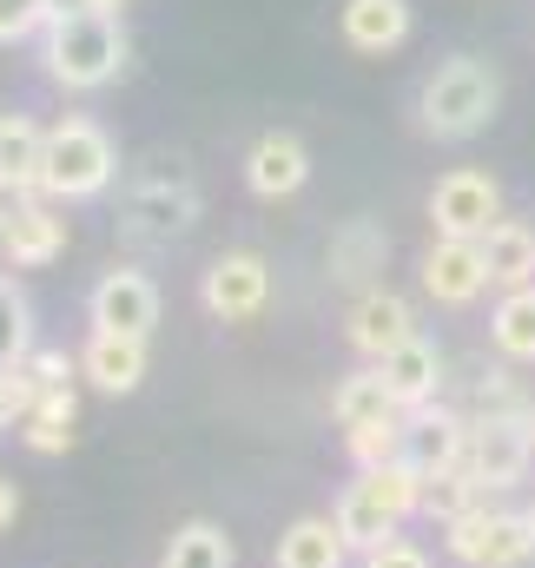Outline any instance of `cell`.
<instances>
[{"label":"cell","mask_w":535,"mask_h":568,"mask_svg":"<svg viewBox=\"0 0 535 568\" xmlns=\"http://www.w3.org/2000/svg\"><path fill=\"white\" fill-rule=\"evenodd\" d=\"M80 7H100V13H120V0H80Z\"/></svg>","instance_id":"d590c367"},{"label":"cell","mask_w":535,"mask_h":568,"mask_svg":"<svg viewBox=\"0 0 535 568\" xmlns=\"http://www.w3.org/2000/svg\"><path fill=\"white\" fill-rule=\"evenodd\" d=\"M53 13H60L53 0H0V47H13V40L40 33V27H47Z\"/></svg>","instance_id":"4dcf8cb0"},{"label":"cell","mask_w":535,"mask_h":568,"mask_svg":"<svg viewBox=\"0 0 535 568\" xmlns=\"http://www.w3.org/2000/svg\"><path fill=\"white\" fill-rule=\"evenodd\" d=\"M443 549L463 568H529L535 562V523L529 509H476L443 529Z\"/></svg>","instance_id":"8992f818"},{"label":"cell","mask_w":535,"mask_h":568,"mask_svg":"<svg viewBox=\"0 0 535 568\" xmlns=\"http://www.w3.org/2000/svg\"><path fill=\"white\" fill-rule=\"evenodd\" d=\"M120 179V152L93 120H60L47 126V165H40V199L73 205V199H100Z\"/></svg>","instance_id":"5b68a950"},{"label":"cell","mask_w":535,"mask_h":568,"mask_svg":"<svg viewBox=\"0 0 535 568\" xmlns=\"http://www.w3.org/2000/svg\"><path fill=\"white\" fill-rule=\"evenodd\" d=\"M403 443H410V417H384V424L344 429V449H351L357 476H364V469H391V463H403Z\"/></svg>","instance_id":"f1b7e54d"},{"label":"cell","mask_w":535,"mask_h":568,"mask_svg":"<svg viewBox=\"0 0 535 568\" xmlns=\"http://www.w3.org/2000/svg\"><path fill=\"white\" fill-rule=\"evenodd\" d=\"M304 179H311V152L291 133H265L245 159V185L259 199H291V192H304Z\"/></svg>","instance_id":"e0dca14e"},{"label":"cell","mask_w":535,"mask_h":568,"mask_svg":"<svg viewBox=\"0 0 535 568\" xmlns=\"http://www.w3.org/2000/svg\"><path fill=\"white\" fill-rule=\"evenodd\" d=\"M331 417H337V429H364V424H384V417H403V410L391 397V384H384V371L371 364V371H351L331 390Z\"/></svg>","instance_id":"cb8c5ba5"},{"label":"cell","mask_w":535,"mask_h":568,"mask_svg":"<svg viewBox=\"0 0 535 568\" xmlns=\"http://www.w3.org/2000/svg\"><path fill=\"white\" fill-rule=\"evenodd\" d=\"M529 523H535V509H529Z\"/></svg>","instance_id":"74e56055"},{"label":"cell","mask_w":535,"mask_h":568,"mask_svg":"<svg viewBox=\"0 0 535 568\" xmlns=\"http://www.w3.org/2000/svg\"><path fill=\"white\" fill-rule=\"evenodd\" d=\"M496 106H503V73L476 53L443 60L416 93V120L430 140H476L496 120Z\"/></svg>","instance_id":"3957f363"},{"label":"cell","mask_w":535,"mask_h":568,"mask_svg":"<svg viewBox=\"0 0 535 568\" xmlns=\"http://www.w3.org/2000/svg\"><path fill=\"white\" fill-rule=\"evenodd\" d=\"M529 443H535V417H529Z\"/></svg>","instance_id":"8d00e7d4"},{"label":"cell","mask_w":535,"mask_h":568,"mask_svg":"<svg viewBox=\"0 0 535 568\" xmlns=\"http://www.w3.org/2000/svg\"><path fill=\"white\" fill-rule=\"evenodd\" d=\"M463 443H470V417L456 404H430V410H410L403 463L416 476H443V469H463Z\"/></svg>","instance_id":"5bb4252c"},{"label":"cell","mask_w":535,"mask_h":568,"mask_svg":"<svg viewBox=\"0 0 535 568\" xmlns=\"http://www.w3.org/2000/svg\"><path fill=\"white\" fill-rule=\"evenodd\" d=\"M535 463L529 424H470V443H463V476L496 496V489H516Z\"/></svg>","instance_id":"ba28073f"},{"label":"cell","mask_w":535,"mask_h":568,"mask_svg":"<svg viewBox=\"0 0 535 568\" xmlns=\"http://www.w3.org/2000/svg\"><path fill=\"white\" fill-rule=\"evenodd\" d=\"M27 404H33V384H27V371H20V364H13V371H0V429H20Z\"/></svg>","instance_id":"1f68e13d"},{"label":"cell","mask_w":535,"mask_h":568,"mask_svg":"<svg viewBox=\"0 0 535 568\" xmlns=\"http://www.w3.org/2000/svg\"><path fill=\"white\" fill-rule=\"evenodd\" d=\"M93 331H120V337H145L159 324V284L145 272H107L87 297Z\"/></svg>","instance_id":"8fae6325"},{"label":"cell","mask_w":535,"mask_h":568,"mask_svg":"<svg viewBox=\"0 0 535 568\" xmlns=\"http://www.w3.org/2000/svg\"><path fill=\"white\" fill-rule=\"evenodd\" d=\"M430 219H436V239H483L503 219V185L489 172H476V165H456V172L436 179Z\"/></svg>","instance_id":"52a82bcc"},{"label":"cell","mask_w":535,"mask_h":568,"mask_svg":"<svg viewBox=\"0 0 535 568\" xmlns=\"http://www.w3.org/2000/svg\"><path fill=\"white\" fill-rule=\"evenodd\" d=\"M33 357V304L13 278H0V371Z\"/></svg>","instance_id":"f546056e"},{"label":"cell","mask_w":535,"mask_h":568,"mask_svg":"<svg viewBox=\"0 0 535 568\" xmlns=\"http://www.w3.org/2000/svg\"><path fill=\"white\" fill-rule=\"evenodd\" d=\"M344 40L357 53H397L410 40V0H344Z\"/></svg>","instance_id":"7402d4cb"},{"label":"cell","mask_w":535,"mask_h":568,"mask_svg":"<svg viewBox=\"0 0 535 568\" xmlns=\"http://www.w3.org/2000/svg\"><path fill=\"white\" fill-rule=\"evenodd\" d=\"M199 219V185H192V165L172 159V152H152L127 179L120 192V245L133 252H159L172 239H185Z\"/></svg>","instance_id":"6da1fadb"},{"label":"cell","mask_w":535,"mask_h":568,"mask_svg":"<svg viewBox=\"0 0 535 568\" xmlns=\"http://www.w3.org/2000/svg\"><path fill=\"white\" fill-rule=\"evenodd\" d=\"M377 371H384V384H391V397H397L403 417H410V410H430V404L443 397V357H436V344H430V337L397 344Z\"/></svg>","instance_id":"2e32d148"},{"label":"cell","mask_w":535,"mask_h":568,"mask_svg":"<svg viewBox=\"0 0 535 568\" xmlns=\"http://www.w3.org/2000/svg\"><path fill=\"white\" fill-rule=\"evenodd\" d=\"M489 344L516 364L535 357V284L529 291H503V304L489 311Z\"/></svg>","instance_id":"484cf974"},{"label":"cell","mask_w":535,"mask_h":568,"mask_svg":"<svg viewBox=\"0 0 535 568\" xmlns=\"http://www.w3.org/2000/svg\"><path fill=\"white\" fill-rule=\"evenodd\" d=\"M423 291H430L436 304H450V311L476 304V297L489 291L483 245H476V239H436V245L423 252Z\"/></svg>","instance_id":"4fadbf2b"},{"label":"cell","mask_w":535,"mask_h":568,"mask_svg":"<svg viewBox=\"0 0 535 568\" xmlns=\"http://www.w3.org/2000/svg\"><path fill=\"white\" fill-rule=\"evenodd\" d=\"M73 424H80V390L60 384V390H33L27 417H20V443L40 449V456H67L73 449Z\"/></svg>","instance_id":"d6986e66"},{"label":"cell","mask_w":535,"mask_h":568,"mask_svg":"<svg viewBox=\"0 0 535 568\" xmlns=\"http://www.w3.org/2000/svg\"><path fill=\"white\" fill-rule=\"evenodd\" d=\"M7 212H13V199H7V192H0V239H7Z\"/></svg>","instance_id":"e575fe53"},{"label":"cell","mask_w":535,"mask_h":568,"mask_svg":"<svg viewBox=\"0 0 535 568\" xmlns=\"http://www.w3.org/2000/svg\"><path fill=\"white\" fill-rule=\"evenodd\" d=\"M483 265H489V284H503V291H529L535 284V232L529 225H516V219H496L483 239Z\"/></svg>","instance_id":"603a6c76"},{"label":"cell","mask_w":535,"mask_h":568,"mask_svg":"<svg viewBox=\"0 0 535 568\" xmlns=\"http://www.w3.org/2000/svg\"><path fill=\"white\" fill-rule=\"evenodd\" d=\"M489 496L463 476V469H443V476H423V516L436 523V529H450V523H463V516H476Z\"/></svg>","instance_id":"83f0119b"},{"label":"cell","mask_w":535,"mask_h":568,"mask_svg":"<svg viewBox=\"0 0 535 568\" xmlns=\"http://www.w3.org/2000/svg\"><path fill=\"white\" fill-rule=\"evenodd\" d=\"M80 377L107 397H133L145 384V337H120V331H87L80 344Z\"/></svg>","instance_id":"9a60e30c"},{"label":"cell","mask_w":535,"mask_h":568,"mask_svg":"<svg viewBox=\"0 0 535 568\" xmlns=\"http://www.w3.org/2000/svg\"><path fill=\"white\" fill-rule=\"evenodd\" d=\"M344 337H351L357 357L384 364L397 344L416 337V311H410V297H397V291H364V297L351 304V317H344Z\"/></svg>","instance_id":"7c38bea8"},{"label":"cell","mask_w":535,"mask_h":568,"mask_svg":"<svg viewBox=\"0 0 535 568\" xmlns=\"http://www.w3.org/2000/svg\"><path fill=\"white\" fill-rule=\"evenodd\" d=\"M463 417H470V424H529L535 410H529V397H523V384H516L509 371H476Z\"/></svg>","instance_id":"d4e9b609"},{"label":"cell","mask_w":535,"mask_h":568,"mask_svg":"<svg viewBox=\"0 0 535 568\" xmlns=\"http://www.w3.org/2000/svg\"><path fill=\"white\" fill-rule=\"evenodd\" d=\"M357 568H430V556H423L416 542H403V536H391V542L364 549V556H357Z\"/></svg>","instance_id":"d6a6232c"},{"label":"cell","mask_w":535,"mask_h":568,"mask_svg":"<svg viewBox=\"0 0 535 568\" xmlns=\"http://www.w3.org/2000/svg\"><path fill=\"white\" fill-rule=\"evenodd\" d=\"M127 67V27L100 7H60L47 20V73L67 93H93Z\"/></svg>","instance_id":"7a4b0ae2"},{"label":"cell","mask_w":535,"mask_h":568,"mask_svg":"<svg viewBox=\"0 0 535 568\" xmlns=\"http://www.w3.org/2000/svg\"><path fill=\"white\" fill-rule=\"evenodd\" d=\"M0 252H7L13 272H40V265H53V258L67 252V212H60L53 199H40V192H33V199H13Z\"/></svg>","instance_id":"30bf717a"},{"label":"cell","mask_w":535,"mask_h":568,"mask_svg":"<svg viewBox=\"0 0 535 568\" xmlns=\"http://www.w3.org/2000/svg\"><path fill=\"white\" fill-rule=\"evenodd\" d=\"M391 239L377 219H344L331 232V284H371V272H384Z\"/></svg>","instance_id":"ffe728a7"},{"label":"cell","mask_w":535,"mask_h":568,"mask_svg":"<svg viewBox=\"0 0 535 568\" xmlns=\"http://www.w3.org/2000/svg\"><path fill=\"white\" fill-rule=\"evenodd\" d=\"M232 562H239V549L219 523H185L165 542V568H232Z\"/></svg>","instance_id":"4316f807"},{"label":"cell","mask_w":535,"mask_h":568,"mask_svg":"<svg viewBox=\"0 0 535 568\" xmlns=\"http://www.w3.org/2000/svg\"><path fill=\"white\" fill-rule=\"evenodd\" d=\"M344 562H351V542L337 536L331 516H297L277 536V556H271V568H344Z\"/></svg>","instance_id":"44dd1931"},{"label":"cell","mask_w":535,"mask_h":568,"mask_svg":"<svg viewBox=\"0 0 535 568\" xmlns=\"http://www.w3.org/2000/svg\"><path fill=\"white\" fill-rule=\"evenodd\" d=\"M13 516H20V489H13V476H0V536L13 529Z\"/></svg>","instance_id":"836d02e7"},{"label":"cell","mask_w":535,"mask_h":568,"mask_svg":"<svg viewBox=\"0 0 535 568\" xmlns=\"http://www.w3.org/2000/svg\"><path fill=\"white\" fill-rule=\"evenodd\" d=\"M410 516H423V476H416L410 463L364 469V476L337 496V509H331V523H337V536L351 542V556H364V549L391 542Z\"/></svg>","instance_id":"277c9868"},{"label":"cell","mask_w":535,"mask_h":568,"mask_svg":"<svg viewBox=\"0 0 535 568\" xmlns=\"http://www.w3.org/2000/svg\"><path fill=\"white\" fill-rule=\"evenodd\" d=\"M199 304L219 317V324H245V317H259L271 304V265L259 252H225V258H212V272L199 284Z\"/></svg>","instance_id":"9c48e42d"},{"label":"cell","mask_w":535,"mask_h":568,"mask_svg":"<svg viewBox=\"0 0 535 568\" xmlns=\"http://www.w3.org/2000/svg\"><path fill=\"white\" fill-rule=\"evenodd\" d=\"M40 165H47V133L27 113H0V192L7 199H33L40 192Z\"/></svg>","instance_id":"ac0fdd59"}]
</instances>
